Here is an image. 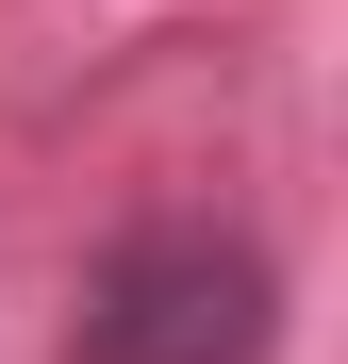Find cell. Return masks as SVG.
<instances>
[{
  "label": "cell",
  "instance_id": "cell-1",
  "mask_svg": "<svg viewBox=\"0 0 348 364\" xmlns=\"http://www.w3.org/2000/svg\"><path fill=\"white\" fill-rule=\"evenodd\" d=\"M282 348V265L232 215H149L83 265V364H265Z\"/></svg>",
  "mask_w": 348,
  "mask_h": 364
}]
</instances>
